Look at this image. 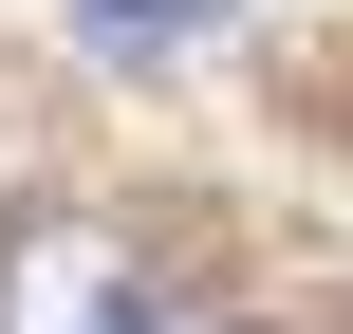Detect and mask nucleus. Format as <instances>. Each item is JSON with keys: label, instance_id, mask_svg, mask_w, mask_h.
<instances>
[{"label": "nucleus", "instance_id": "obj_1", "mask_svg": "<svg viewBox=\"0 0 353 334\" xmlns=\"http://www.w3.org/2000/svg\"><path fill=\"white\" fill-rule=\"evenodd\" d=\"M149 260L93 205H0V334H149Z\"/></svg>", "mask_w": 353, "mask_h": 334}, {"label": "nucleus", "instance_id": "obj_2", "mask_svg": "<svg viewBox=\"0 0 353 334\" xmlns=\"http://www.w3.org/2000/svg\"><path fill=\"white\" fill-rule=\"evenodd\" d=\"M93 56H186V37H242V0H74Z\"/></svg>", "mask_w": 353, "mask_h": 334}, {"label": "nucleus", "instance_id": "obj_3", "mask_svg": "<svg viewBox=\"0 0 353 334\" xmlns=\"http://www.w3.org/2000/svg\"><path fill=\"white\" fill-rule=\"evenodd\" d=\"M149 334H223V316H149Z\"/></svg>", "mask_w": 353, "mask_h": 334}]
</instances>
